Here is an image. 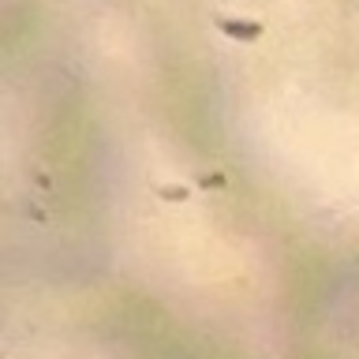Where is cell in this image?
Returning <instances> with one entry per match:
<instances>
[{"mask_svg":"<svg viewBox=\"0 0 359 359\" xmlns=\"http://www.w3.org/2000/svg\"><path fill=\"white\" fill-rule=\"evenodd\" d=\"M217 27L224 38H232V41H258L262 38V22H255V19H217Z\"/></svg>","mask_w":359,"mask_h":359,"instance_id":"cell-1","label":"cell"},{"mask_svg":"<svg viewBox=\"0 0 359 359\" xmlns=\"http://www.w3.org/2000/svg\"><path fill=\"white\" fill-rule=\"evenodd\" d=\"M161 195H165L168 202H176V198H180V202H184V198H187V187H165V191H161Z\"/></svg>","mask_w":359,"mask_h":359,"instance_id":"cell-2","label":"cell"}]
</instances>
